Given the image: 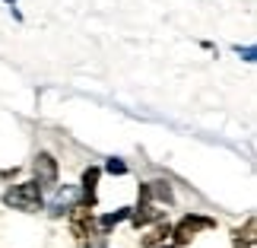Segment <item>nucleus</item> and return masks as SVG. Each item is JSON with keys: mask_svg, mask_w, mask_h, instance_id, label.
Listing matches in <instances>:
<instances>
[{"mask_svg": "<svg viewBox=\"0 0 257 248\" xmlns=\"http://www.w3.org/2000/svg\"><path fill=\"white\" fill-rule=\"evenodd\" d=\"M4 204L13 207V210H23V213H35L45 207V194L35 182H23V185H13L4 191Z\"/></svg>", "mask_w": 257, "mask_h": 248, "instance_id": "1", "label": "nucleus"}, {"mask_svg": "<svg viewBox=\"0 0 257 248\" xmlns=\"http://www.w3.org/2000/svg\"><path fill=\"white\" fill-rule=\"evenodd\" d=\"M70 232H73V239L80 242V245H89V242H95L98 235V220L92 216V210L83 204H76L73 210H70Z\"/></svg>", "mask_w": 257, "mask_h": 248, "instance_id": "2", "label": "nucleus"}, {"mask_svg": "<svg viewBox=\"0 0 257 248\" xmlns=\"http://www.w3.org/2000/svg\"><path fill=\"white\" fill-rule=\"evenodd\" d=\"M200 229H216V220L213 216H200V213H191V216H184L178 226H172V245L175 248H184V245H191L197 239V232Z\"/></svg>", "mask_w": 257, "mask_h": 248, "instance_id": "3", "label": "nucleus"}, {"mask_svg": "<svg viewBox=\"0 0 257 248\" xmlns=\"http://www.w3.org/2000/svg\"><path fill=\"white\" fill-rule=\"evenodd\" d=\"M165 213L159 210V204L150 201V194H146V185H140V191H137V207L131 210V223L140 229V226H150V223H162Z\"/></svg>", "mask_w": 257, "mask_h": 248, "instance_id": "4", "label": "nucleus"}, {"mask_svg": "<svg viewBox=\"0 0 257 248\" xmlns=\"http://www.w3.org/2000/svg\"><path fill=\"white\" fill-rule=\"evenodd\" d=\"M32 172H35V185L42 188V194L57 185V159L51 153H38L32 162Z\"/></svg>", "mask_w": 257, "mask_h": 248, "instance_id": "5", "label": "nucleus"}, {"mask_svg": "<svg viewBox=\"0 0 257 248\" xmlns=\"http://www.w3.org/2000/svg\"><path fill=\"white\" fill-rule=\"evenodd\" d=\"M76 201H80V188H73V185H64V188H54V197L48 201V213L51 216H64V213H70Z\"/></svg>", "mask_w": 257, "mask_h": 248, "instance_id": "6", "label": "nucleus"}, {"mask_svg": "<svg viewBox=\"0 0 257 248\" xmlns=\"http://www.w3.org/2000/svg\"><path fill=\"white\" fill-rule=\"evenodd\" d=\"M98 175H102V169H98V166H89L86 172H83L80 197H83V207H89V210H92L95 201H98V194H95V188H98Z\"/></svg>", "mask_w": 257, "mask_h": 248, "instance_id": "7", "label": "nucleus"}, {"mask_svg": "<svg viewBox=\"0 0 257 248\" xmlns=\"http://www.w3.org/2000/svg\"><path fill=\"white\" fill-rule=\"evenodd\" d=\"M146 194H150L153 204H172V201H175L172 185L165 182V178H159V182H150V185H146Z\"/></svg>", "mask_w": 257, "mask_h": 248, "instance_id": "8", "label": "nucleus"}, {"mask_svg": "<svg viewBox=\"0 0 257 248\" xmlns=\"http://www.w3.org/2000/svg\"><path fill=\"white\" fill-rule=\"evenodd\" d=\"M232 248H254V216H248L244 226L232 229Z\"/></svg>", "mask_w": 257, "mask_h": 248, "instance_id": "9", "label": "nucleus"}, {"mask_svg": "<svg viewBox=\"0 0 257 248\" xmlns=\"http://www.w3.org/2000/svg\"><path fill=\"white\" fill-rule=\"evenodd\" d=\"M169 242H172V226L162 220V223H156V229L143 239V248H159V245H169Z\"/></svg>", "mask_w": 257, "mask_h": 248, "instance_id": "10", "label": "nucleus"}, {"mask_svg": "<svg viewBox=\"0 0 257 248\" xmlns=\"http://www.w3.org/2000/svg\"><path fill=\"white\" fill-rule=\"evenodd\" d=\"M105 172H108V175H127V162H124V159H114V156H111V159L105 162Z\"/></svg>", "mask_w": 257, "mask_h": 248, "instance_id": "11", "label": "nucleus"}, {"mask_svg": "<svg viewBox=\"0 0 257 248\" xmlns=\"http://www.w3.org/2000/svg\"><path fill=\"white\" fill-rule=\"evenodd\" d=\"M235 54H238V57H244V61H254V57H257V51H254V48H241V45H235Z\"/></svg>", "mask_w": 257, "mask_h": 248, "instance_id": "12", "label": "nucleus"}, {"mask_svg": "<svg viewBox=\"0 0 257 248\" xmlns=\"http://www.w3.org/2000/svg\"><path fill=\"white\" fill-rule=\"evenodd\" d=\"M159 248H175V245H159Z\"/></svg>", "mask_w": 257, "mask_h": 248, "instance_id": "13", "label": "nucleus"}]
</instances>
